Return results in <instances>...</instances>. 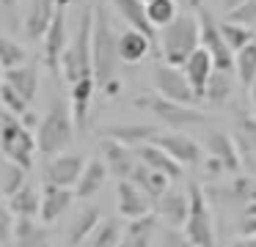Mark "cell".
<instances>
[{"mask_svg":"<svg viewBox=\"0 0 256 247\" xmlns=\"http://www.w3.org/2000/svg\"><path fill=\"white\" fill-rule=\"evenodd\" d=\"M0 151L8 162L20 165L25 170L34 168V154L39 151V143H36V135L30 132V126H25L12 113H0Z\"/></svg>","mask_w":256,"mask_h":247,"instance_id":"5","label":"cell"},{"mask_svg":"<svg viewBox=\"0 0 256 247\" xmlns=\"http://www.w3.org/2000/svg\"><path fill=\"white\" fill-rule=\"evenodd\" d=\"M152 206H154V201L138 184H132V181H118L116 184V209L124 220L146 217V214H152Z\"/></svg>","mask_w":256,"mask_h":247,"instance_id":"16","label":"cell"},{"mask_svg":"<svg viewBox=\"0 0 256 247\" xmlns=\"http://www.w3.org/2000/svg\"><path fill=\"white\" fill-rule=\"evenodd\" d=\"M160 132L162 129L154 124H116V126H105V129H102V137L118 140V143H124V146L135 148V146H140V143H152Z\"/></svg>","mask_w":256,"mask_h":247,"instance_id":"23","label":"cell"},{"mask_svg":"<svg viewBox=\"0 0 256 247\" xmlns=\"http://www.w3.org/2000/svg\"><path fill=\"white\" fill-rule=\"evenodd\" d=\"M206 168L204 173L210 179H218V176H228L237 173L240 165H242V154H240V146L234 137H228L226 132L220 129H210L206 132Z\"/></svg>","mask_w":256,"mask_h":247,"instance_id":"8","label":"cell"},{"mask_svg":"<svg viewBox=\"0 0 256 247\" xmlns=\"http://www.w3.org/2000/svg\"><path fill=\"white\" fill-rule=\"evenodd\" d=\"M28 173L30 170H25V168H20V165H14L6 159V162L0 165V195H6V198L17 195V192L30 181Z\"/></svg>","mask_w":256,"mask_h":247,"instance_id":"33","label":"cell"},{"mask_svg":"<svg viewBox=\"0 0 256 247\" xmlns=\"http://www.w3.org/2000/svg\"><path fill=\"white\" fill-rule=\"evenodd\" d=\"M135 154H138V159L146 165V168L168 176L171 181L182 176V165H179L176 159H171L160 146H154V143H140V146H135Z\"/></svg>","mask_w":256,"mask_h":247,"instance_id":"24","label":"cell"},{"mask_svg":"<svg viewBox=\"0 0 256 247\" xmlns=\"http://www.w3.org/2000/svg\"><path fill=\"white\" fill-rule=\"evenodd\" d=\"M28 63V52H25V47L20 41H14V38L8 36H0V66L3 69H17V66Z\"/></svg>","mask_w":256,"mask_h":247,"instance_id":"38","label":"cell"},{"mask_svg":"<svg viewBox=\"0 0 256 247\" xmlns=\"http://www.w3.org/2000/svg\"><path fill=\"white\" fill-rule=\"evenodd\" d=\"M154 146H160L171 159H176L179 165H198L204 159V148L188 135V132H160L154 137Z\"/></svg>","mask_w":256,"mask_h":247,"instance_id":"12","label":"cell"},{"mask_svg":"<svg viewBox=\"0 0 256 247\" xmlns=\"http://www.w3.org/2000/svg\"><path fill=\"white\" fill-rule=\"evenodd\" d=\"M135 107H144L146 113H152L157 121L168 126L171 132H184L188 126H201L206 124V113H201L198 107H188V104L162 99L160 93H149V96H138Z\"/></svg>","mask_w":256,"mask_h":247,"instance_id":"6","label":"cell"},{"mask_svg":"<svg viewBox=\"0 0 256 247\" xmlns=\"http://www.w3.org/2000/svg\"><path fill=\"white\" fill-rule=\"evenodd\" d=\"M69 3H72V0H58L52 25L44 36V63L50 66V69H61V58L69 47V19H66Z\"/></svg>","mask_w":256,"mask_h":247,"instance_id":"11","label":"cell"},{"mask_svg":"<svg viewBox=\"0 0 256 247\" xmlns=\"http://www.w3.org/2000/svg\"><path fill=\"white\" fill-rule=\"evenodd\" d=\"M56 5H58V0H30L28 3L22 27L30 41H44L47 30L52 25V16H56Z\"/></svg>","mask_w":256,"mask_h":247,"instance_id":"18","label":"cell"},{"mask_svg":"<svg viewBox=\"0 0 256 247\" xmlns=\"http://www.w3.org/2000/svg\"><path fill=\"white\" fill-rule=\"evenodd\" d=\"M234 93V80H232V71H218L210 77V82H206V102L212 104V107H220V104H226L228 99H232Z\"/></svg>","mask_w":256,"mask_h":247,"instance_id":"32","label":"cell"},{"mask_svg":"<svg viewBox=\"0 0 256 247\" xmlns=\"http://www.w3.org/2000/svg\"><path fill=\"white\" fill-rule=\"evenodd\" d=\"M198 22H201V47L212 55L218 71H234V60L237 55L228 49L226 38L220 33V22H215V16L210 11H198Z\"/></svg>","mask_w":256,"mask_h":247,"instance_id":"10","label":"cell"},{"mask_svg":"<svg viewBox=\"0 0 256 247\" xmlns=\"http://www.w3.org/2000/svg\"><path fill=\"white\" fill-rule=\"evenodd\" d=\"M14 247H52V236L44 223L17 220V225H14Z\"/></svg>","mask_w":256,"mask_h":247,"instance_id":"29","label":"cell"},{"mask_svg":"<svg viewBox=\"0 0 256 247\" xmlns=\"http://www.w3.org/2000/svg\"><path fill=\"white\" fill-rule=\"evenodd\" d=\"M184 77L190 80V85H193L196 96H198V102H204L206 96V82H210V77L215 74V60H212V55L206 52L204 47H198L193 52V58L188 60V63L182 66Z\"/></svg>","mask_w":256,"mask_h":247,"instance_id":"22","label":"cell"},{"mask_svg":"<svg viewBox=\"0 0 256 247\" xmlns=\"http://www.w3.org/2000/svg\"><path fill=\"white\" fill-rule=\"evenodd\" d=\"M122 223H118L116 217H105L100 223V228L91 234V239L86 242V247H118L122 245Z\"/></svg>","mask_w":256,"mask_h":247,"instance_id":"34","label":"cell"},{"mask_svg":"<svg viewBox=\"0 0 256 247\" xmlns=\"http://www.w3.org/2000/svg\"><path fill=\"white\" fill-rule=\"evenodd\" d=\"M130 181L138 184L140 190L152 198V201H157L166 190H171V179L162 176V173H157V170H152V168H146L140 159H138V168H135V173H132V179H130Z\"/></svg>","mask_w":256,"mask_h":247,"instance_id":"31","label":"cell"},{"mask_svg":"<svg viewBox=\"0 0 256 247\" xmlns=\"http://www.w3.org/2000/svg\"><path fill=\"white\" fill-rule=\"evenodd\" d=\"M96 91H100V88H96L94 77L69 85V104H72L74 126H78L80 135H86V132H88V124H91V99H94Z\"/></svg>","mask_w":256,"mask_h":247,"instance_id":"19","label":"cell"},{"mask_svg":"<svg viewBox=\"0 0 256 247\" xmlns=\"http://www.w3.org/2000/svg\"><path fill=\"white\" fill-rule=\"evenodd\" d=\"M102 162H105L108 173H113L118 181H130L135 168H138V154L124 143L102 137Z\"/></svg>","mask_w":256,"mask_h":247,"instance_id":"15","label":"cell"},{"mask_svg":"<svg viewBox=\"0 0 256 247\" xmlns=\"http://www.w3.org/2000/svg\"><path fill=\"white\" fill-rule=\"evenodd\" d=\"M8 209H12V214L17 220H36V217H42V190L34 184V181H28L17 195L8 198Z\"/></svg>","mask_w":256,"mask_h":247,"instance_id":"26","label":"cell"},{"mask_svg":"<svg viewBox=\"0 0 256 247\" xmlns=\"http://www.w3.org/2000/svg\"><path fill=\"white\" fill-rule=\"evenodd\" d=\"M220 33H223V38H226V44H228V49H232L234 55L237 52H242L248 44H254L256 41V36L248 30L245 25H237V22H228V19H223L220 22Z\"/></svg>","mask_w":256,"mask_h":247,"instance_id":"36","label":"cell"},{"mask_svg":"<svg viewBox=\"0 0 256 247\" xmlns=\"http://www.w3.org/2000/svg\"><path fill=\"white\" fill-rule=\"evenodd\" d=\"M250 102H254V110H256V82L250 85Z\"/></svg>","mask_w":256,"mask_h":247,"instance_id":"48","label":"cell"},{"mask_svg":"<svg viewBox=\"0 0 256 247\" xmlns=\"http://www.w3.org/2000/svg\"><path fill=\"white\" fill-rule=\"evenodd\" d=\"M237 143L245 151L256 154V118H240L237 121Z\"/></svg>","mask_w":256,"mask_h":247,"instance_id":"40","label":"cell"},{"mask_svg":"<svg viewBox=\"0 0 256 247\" xmlns=\"http://www.w3.org/2000/svg\"><path fill=\"white\" fill-rule=\"evenodd\" d=\"M74 132H78V126H74L72 104H69L66 99H56V102L47 107V113L39 118V126H36V143H39V151L47 154V157L66 154Z\"/></svg>","mask_w":256,"mask_h":247,"instance_id":"3","label":"cell"},{"mask_svg":"<svg viewBox=\"0 0 256 247\" xmlns=\"http://www.w3.org/2000/svg\"><path fill=\"white\" fill-rule=\"evenodd\" d=\"M105 179H108V168H105V162H102V157L88 159L78 187H74V195H78L80 201H88V198H94L96 192L105 187Z\"/></svg>","mask_w":256,"mask_h":247,"instance_id":"28","label":"cell"},{"mask_svg":"<svg viewBox=\"0 0 256 247\" xmlns=\"http://www.w3.org/2000/svg\"><path fill=\"white\" fill-rule=\"evenodd\" d=\"M94 80L96 88L105 93L108 99L122 93V77H118V33L113 30L110 16H108L105 5L94 8Z\"/></svg>","mask_w":256,"mask_h":247,"instance_id":"1","label":"cell"},{"mask_svg":"<svg viewBox=\"0 0 256 247\" xmlns=\"http://www.w3.org/2000/svg\"><path fill=\"white\" fill-rule=\"evenodd\" d=\"M91 44H94V8L86 5L80 11L74 36L69 38V47L61 58V74L69 85L94 77V47Z\"/></svg>","mask_w":256,"mask_h":247,"instance_id":"2","label":"cell"},{"mask_svg":"<svg viewBox=\"0 0 256 247\" xmlns=\"http://www.w3.org/2000/svg\"><path fill=\"white\" fill-rule=\"evenodd\" d=\"M157 236H160V217L152 212L140 220H130L118 247H154Z\"/></svg>","mask_w":256,"mask_h":247,"instance_id":"20","label":"cell"},{"mask_svg":"<svg viewBox=\"0 0 256 247\" xmlns=\"http://www.w3.org/2000/svg\"><path fill=\"white\" fill-rule=\"evenodd\" d=\"M226 19L237 22V25H254L256 22V0H245L242 5H237L234 11H228Z\"/></svg>","mask_w":256,"mask_h":247,"instance_id":"42","label":"cell"},{"mask_svg":"<svg viewBox=\"0 0 256 247\" xmlns=\"http://www.w3.org/2000/svg\"><path fill=\"white\" fill-rule=\"evenodd\" d=\"M240 234L242 236H256V217H242V223H240Z\"/></svg>","mask_w":256,"mask_h":247,"instance_id":"44","label":"cell"},{"mask_svg":"<svg viewBox=\"0 0 256 247\" xmlns=\"http://www.w3.org/2000/svg\"><path fill=\"white\" fill-rule=\"evenodd\" d=\"M152 47H154V41L149 36H144L140 30L130 27V30L118 33V55H122V63H130V66L140 63L152 52Z\"/></svg>","mask_w":256,"mask_h":247,"instance_id":"27","label":"cell"},{"mask_svg":"<svg viewBox=\"0 0 256 247\" xmlns=\"http://www.w3.org/2000/svg\"><path fill=\"white\" fill-rule=\"evenodd\" d=\"M146 14H149V22L152 27H168L174 19L179 16V8H176V0H154V3H146Z\"/></svg>","mask_w":256,"mask_h":247,"instance_id":"37","label":"cell"},{"mask_svg":"<svg viewBox=\"0 0 256 247\" xmlns=\"http://www.w3.org/2000/svg\"><path fill=\"white\" fill-rule=\"evenodd\" d=\"M14 225H17V217L12 214V209L0 201V245H8L14 242Z\"/></svg>","mask_w":256,"mask_h":247,"instance_id":"43","label":"cell"},{"mask_svg":"<svg viewBox=\"0 0 256 247\" xmlns=\"http://www.w3.org/2000/svg\"><path fill=\"white\" fill-rule=\"evenodd\" d=\"M154 93H160L162 99H171V102L188 104V107H193L198 102V96H196L190 80L184 77V71L168 63L154 66Z\"/></svg>","mask_w":256,"mask_h":247,"instance_id":"9","label":"cell"},{"mask_svg":"<svg viewBox=\"0 0 256 247\" xmlns=\"http://www.w3.org/2000/svg\"><path fill=\"white\" fill-rule=\"evenodd\" d=\"M154 214L166 223V228H184L190 214V192L171 187L154 201Z\"/></svg>","mask_w":256,"mask_h":247,"instance_id":"14","label":"cell"},{"mask_svg":"<svg viewBox=\"0 0 256 247\" xmlns=\"http://www.w3.org/2000/svg\"><path fill=\"white\" fill-rule=\"evenodd\" d=\"M74 190H66V187H58V184H47L42 187V223L50 225L56 223V220H61L64 214H66V209L72 206L74 201Z\"/></svg>","mask_w":256,"mask_h":247,"instance_id":"21","label":"cell"},{"mask_svg":"<svg viewBox=\"0 0 256 247\" xmlns=\"http://www.w3.org/2000/svg\"><path fill=\"white\" fill-rule=\"evenodd\" d=\"M242 3H245V0H220V5H223V11H226V14H228V11H234L237 5H242Z\"/></svg>","mask_w":256,"mask_h":247,"instance_id":"46","label":"cell"},{"mask_svg":"<svg viewBox=\"0 0 256 247\" xmlns=\"http://www.w3.org/2000/svg\"><path fill=\"white\" fill-rule=\"evenodd\" d=\"M160 44H162V58L168 66L182 69L193 52L201 47V22L198 14H179L168 27L160 30Z\"/></svg>","mask_w":256,"mask_h":247,"instance_id":"4","label":"cell"},{"mask_svg":"<svg viewBox=\"0 0 256 247\" xmlns=\"http://www.w3.org/2000/svg\"><path fill=\"white\" fill-rule=\"evenodd\" d=\"M144 3H154V0H144Z\"/></svg>","mask_w":256,"mask_h":247,"instance_id":"51","label":"cell"},{"mask_svg":"<svg viewBox=\"0 0 256 247\" xmlns=\"http://www.w3.org/2000/svg\"><path fill=\"white\" fill-rule=\"evenodd\" d=\"M20 0H0V5H17Z\"/></svg>","mask_w":256,"mask_h":247,"instance_id":"50","label":"cell"},{"mask_svg":"<svg viewBox=\"0 0 256 247\" xmlns=\"http://www.w3.org/2000/svg\"><path fill=\"white\" fill-rule=\"evenodd\" d=\"M190 214L184 223V234L196 247H215V217L210 209V195L201 184H190Z\"/></svg>","mask_w":256,"mask_h":247,"instance_id":"7","label":"cell"},{"mask_svg":"<svg viewBox=\"0 0 256 247\" xmlns=\"http://www.w3.org/2000/svg\"><path fill=\"white\" fill-rule=\"evenodd\" d=\"M0 104H3L6 113L17 115V118H25V115L30 113V102L25 96H20L8 82H3V88H0Z\"/></svg>","mask_w":256,"mask_h":247,"instance_id":"39","label":"cell"},{"mask_svg":"<svg viewBox=\"0 0 256 247\" xmlns=\"http://www.w3.org/2000/svg\"><path fill=\"white\" fill-rule=\"evenodd\" d=\"M234 71H237V80L242 82V88H248L256 82V41L248 44L242 52H237V60H234Z\"/></svg>","mask_w":256,"mask_h":247,"instance_id":"35","label":"cell"},{"mask_svg":"<svg viewBox=\"0 0 256 247\" xmlns=\"http://www.w3.org/2000/svg\"><path fill=\"white\" fill-rule=\"evenodd\" d=\"M110 3H113V8L118 11V16H122L132 30H140L144 36H149L152 41H154L157 30L152 27V22H149V14H146L144 0H110Z\"/></svg>","mask_w":256,"mask_h":247,"instance_id":"25","label":"cell"},{"mask_svg":"<svg viewBox=\"0 0 256 247\" xmlns=\"http://www.w3.org/2000/svg\"><path fill=\"white\" fill-rule=\"evenodd\" d=\"M188 5H190V8H201V5H204V0H188Z\"/></svg>","mask_w":256,"mask_h":247,"instance_id":"47","label":"cell"},{"mask_svg":"<svg viewBox=\"0 0 256 247\" xmlns=\"http://www.w3.org/2000/svg\"><path fill=\"white\" fill-rule=\"evenodd\" d=\"M3 82H6V69L0 66V88H3Z\"/></svg>","mask_w":256,"mask_h":247,"instance_id":"49","label":"cell"},{"mask_svg":"<svg viewBox=\"0 0 256 247\" xmlns=\"http://www.w3.org/2000/svg\"><path fill=\"white\" fill-rule=\"evenodd\" d=\"M6 82L20 93V96H25L34 104L36 91H39V69H36V63H22V66H17V69H8Z\"/></svg>","mask_w":256,"mask_h":247,"instance_id":"30","label":"cell"},{"mask_svg":"<svg viewBox=\"0 0 256 247\" xmlns=\"http://www.w3.org/2000/svg\"><path fill=\"white\" fill-rule=\"evenodd\" d=\"M102 220H105L102 217V209L94 206V203H86L83 209H78L66 228V247H86V242L100 228Z\"/></svg>","mask_w":256,"mask_h":247,"instance_id":"17","label":"cell"},{"mask_svg":"<svg viewBox=\"0 0 256 247\" xmlns=\"http://www.w3.org/2000/svg\"><path fill=\"white\" fill-rule=\"evenodd\" d=\"M228 247H256V236H242V239H237Z\"/></svg>","mask_w":256,"mask_h":247,"instance_id":"45","label":"cell"},{"mask_svg":"<svg viewBox=\"0 0 256 247\" xmlns=\"http://www.w3.org/2000/svg\"><path fill=\"white\" fill-rule=\"evenodd\" d=\"M157 247H196L193 242L188 239V234L179 228H162L160 236H157Z\"/></svg>","mask_w":256,"mask_h":247,"instance_id":"41","label":"cell"},{"mask_svg":"<svg viewBox=\"0 0 256 247\" xmlns=\"http://www.w3.org/2000/svg\"><path fill=\"white\" fill-rule=\"evenodd\" d=\"M86 162L88 159L83 154H58L47 162L44 168V181L47 184H58V187H66V190H74L86 170Z\"/></svg>","mask_w":256,"mask_h":247,"instance_id":"13","label":"cell"}]
</instances>
